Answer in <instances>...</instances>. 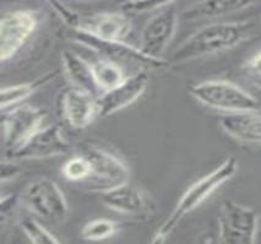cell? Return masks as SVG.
<instances>
[{
	"instance_id": "obj_1",
	"label": "cell",
	"mask_w": 261,
	"mask_h": 244,
	"mask_svg": "<svg viewBox=\"0 0 261 244\" xmlns=\"http://www.w3.org/2000/svg\"><path fill=\"white\" fill-rule=\"evenodd\" d=\"M254 30V23L215 22L206 25L178 45L169 57V63L181 64L232 50L244 42Z\"/></svg>"
},
{
	"instance_id": "obj_2",
	"label": "cell",
	"mask_w": 261,
	"mask_h": 244,
	"mask_svg": "<svg viewBox=\"0 0 261 244\" xmlns=\"http://www.w3.org/2000/svg\"><path fill=\"white\" fill-rule=\"evenodd\" d=\"M238 169V160L236 157H228L216 169L200 178L199 181L190 185L181 195L180 199L174 206L173 211L169 213L168 218L161 225V227L154 233L152 243H165L167 237L174 231L188 213L201 205L210 195L217 190L221 185L233 178Z\"/></svg>"
},
{
	"instance_id": "obj_3",
	"label": "cell",
	"mask_w": 261,
	"mask_h": 244,
	"mask_svg": "<svg viewBox=\"0 0 261 244\" xmlns=\"http://www.w3.org/2000/svg\"><path fill=\"white\" fill-rule=\"evenodd\" d=\"M198 102L224 113L260 111V102L244 88L226 80H206L189 87Z\"/></svg>"
},
{
	"instance_id": "obj_4",
	"label": "cell",
	"mask_w": 261,
	"mask_h": 244,
	"mask_svg": "<svg viewBox=\"0 0 261 244\" xmlns=\"http://www.w3.org/2000/svg\"><path fill=\"white\" fill-rule=\"evenodd\" d=\"M21 201L36 216L49 222H63L69 211L65 195L59 185L47 177L35 179L26 185Z\"/></svg>"
},
{
	"instance_id": "obj_5",
	"label": "cell",
	"mask_w": 261,
	"mask_h": 244,
	"mask_svg": "<svg viewBox=\"0 0 261 244\" xmlns=\"http://www.w3.org/2000/svg\"><path fill=\"white\" fill-rule=\"evenodd\" d=\"M80 152L89 158L92 168L89 181L83 184L86 190L99 194L129 182V167L115 155L90 144L81 146Z\"/></svg>"
},
{
	"instance_id": "obj_6",
	"label": "cell",
	"mask_w": 261,
	"mask_h": 244,
	"mask_svg": "<svg viewBox=\"0 0 261 244\" xmlns=\"http://www.w3.org/2000/svg\"><path fill=\"white\" fill-rule=\"evenodd\" d=\"M47 113L29 105L2 111V146L8 156L42 128Z\"/></svg>"
},
{
	"instance_id": "obj_7",
	"label": "cell",
	"mask_w": 261,
	"mask_h": 244,
	"mask_svg": "<svg viewBox=\"0 0 261 244\" xmlns=\"http://www.w3.org/2000/svg\"><path fill=\"white\" fill-rule=\"evenodd\" d=\"M259 215L255 210L233 200H224L218 216V238L224 244L255 242Z\"/></svg>"
},
{
	"instance_id": "obj_8",
	"label": "cell",
	"mask_w": 261,
	"mask_h": 244,
	"mask_svg": "<svg viewBox=\"0 0 261 244\" xmlns=\"http://www.w3.org/2000/svg\"><path fill=\"white\" fill-rule=\"evenodd\" d=\"M39 23L38 11L20 9L5 14L0 21V59L8 62L17 54L36 31Z\"/></svg>"
},
{
	"instance_id": "obj_9",
	"label": "cell",
	"mask_w": 261,
	"mask_h": 244,
	"mask_svg": "<svg viewBox=\"0 0 261 244\" xmlns=\"http://www.w3.org/2000/svg\"><path fill=\"white\" fill-rule=\"evenodd\" d=\"M68 36L79 44L89 48V50L102 54L109 59H129L134 62L142 63L145 65L153 66V68H163L168 65V62L165 59H157L144 53L140 48L126 43L125 41H112V39H102L90 33L81 31L76 27H69Z\"/></svg>"
},
{
	"instance_id": "obj_10",
	"label": "cell",
	"mask_w": 261,
	"mask_h": 244,
	"mask_svg": "<svg viewBox=\"0 0 261 244\" xmlns=\"http://www.w3.org/2000/svg\"><path fill=\"white\" fill-rule=\"evenodd\" d=\"M99 201L112 211L141 221L151 218L156 211L154 201L129 182L99 193Z\"/></svg>"
},
{
	"instance_id": "obj_11",
	"label": "cell",
	"mask_w": 261,
	"mask_h": 244,
	"mask_svg": "<svg viewBox=\"0 0 261 244\" xmlns=\"http://www.w3.org/2000/svg\"><path fill=\"white\" fill-rule=\"evenodd\" d=\"M70 144L64 136L62 127L51 124L41 128L8 157L14 160H45L66 155Z\"/></svg>"
},
{
	"instance_id": "obj_12",
	"label": "cell",
	"mask_w": 261,
	"mask_h": 244,
	"mask_svg": "<svg viewBox=\"0 0 261 244\" xmlns=\"http://www.w3.org/2000/svg\"><path fill=\"white\" fill-rule=\"evenodd\" d=\"M178 25V13L174 8L166 7L153 15L141 32L140 50L147 56L162 59L163 52L171 43Z\"/></svg>"
},
{
	"instance_id": "obj_13",
	"label": "cell",
	"mask_w": 261,
	"mask_h": 244,
	"mask_svg": "<svg viewBox=\"0 0 261 244\" xmlns=\"http://www.w3.org/2000/svg\"><path fill=\"white\" fill-rule=\"evenodd\" d=\"M63 117L74 129H85L99 117L98 96L72 86L60 96Z\"/></svg>"
},
{
	"instance_id": "obj_14",
	"label": "cell",
	"mask_w": 261,
	"mask_h": 244,
	"mask_svg": "<svg viewBox=\"0 0 261 244\" xmlns=\"http://www.w3.org/2000/svg\"><path fill=\"white\" fill-rule=\"evenodd\" d=\"M148 82L150 74L147 71H139L127 76L117 87L99 94V117H109L133 105L146 91Z\"/></svg>"
},
{
	"instance_id": "obj_15",
	"label": "cell",
	"mask_w": 261,
	"mask_h": 244,
	"mask_svg": "<svg viewBox=\"0 0 261 244\" xmlns=\"http://www.w3.org/2000/svg\"><path fill=\"white\" fill-rule=\"evenodd\" d=\"M74 27L102 39L125 41L133 26L124 13H97L80 16Z\"/></svg>"
},
{
	"instance_id": "obj_16",
	"label": "cell",
	"mask_w": 261,
	"mask_h": 244,
	"mask_svg": "<svg viewBox=\"0 0 261 244\" xmlns=\"http://www.w3.org/2000/svg\"><path fill=\"white\" fill-rule=\"evenodd\" d=\"M220 126L226 134L245 144H261L260 111L226 113L220 118Z\"/></svg>"
},
{
	"instance_id": "obj_17",
	"label": "cell",
	"mask_w": 261,
	"mask_h": 244,
	"mask_svg": "<svg viewBox=\"0 0 261 244\" xmlns=\"http://www.w3.org/2000/svg\"><path fill=\"white\" fill-rule=\"evenodd\" d=\"M255 0H200L184 11L181 16L188 21L217 19L244 10Z\"/></svg>"
},
{
	"instance_id": "obj_18",
	"label": "cell",
	"mask_w": 261,
	"mask_h": 244,
	"mask_svg": "<svg viewBox=\"0 0 261 244\" xmlns=\"http://www.w3.org/2000/svg\"><path fill=\"white\" fill-rule=\"evenodd\" d=\"M62 64L66 78L75 87L99 96L91 63L79 56L76 52L65 50L62 52Z\"/></svg>"
},
{
	"instance_id": "obj_19",
	"label": "cell",
	"mask_w": 261,
	"mask_h": 244,
	"mask_svg": "<svg viewBox=\"0 0 261 244\" xmlns=\"http://www.w3.org/2000/svg\"><path fill=\"white\" fill-rule=\"evenodd\" d=\"M57 74V71H50L30 82L3 87L2 92H0V107H2V111L10 109L15 106H19L21 102H23L30 96H32L36 91H38L39 88H42L47 84H49L51 80H54Z\"/></svg>"
},
{
	"instance_id": "obj_20",
	"label": "cell",
	"mask_w": 261,
	"mask_h": 244,
	"mask_svg": "<svg viewBox=\"0 0 261 244\" xmlns=\"http://www.w3.org/2000/svg\"><path fill=\"white\" fill-rule=\"evenodd\" d=\"M91 65H92L95 82L101 93L117 87L126 79L123 68L109 58H101L91 63Z\"/></svg>"
},
{
	"instance_id": "obj_21",
	"label": "cell",
	"mask_w": 261,
	"mask_h": 244,
	"mask_svg": "<svg viewBox=\"0 0 261 244\" xmlns=\"http://www.w3.org/2000/svg\"><path fill=\"white\" fill-rule=\"evenodd\" d=\"M91 172H92V168H91L89 158L81 152L77 156L69 158L62 166V175L64 178L72 183H80L81 185L89 181Z\"/></svg>"
},
{
	"instance_id": "obj_22",
	"label": "cell",
	"mask_w": 261,
	"mask_h": 244,
	"mask_svg": "<svg viewBox=\"0 0 261 244\" xmlns=\"http://www.w3.org/2000/svg\"><path fill=\"white\" fill-rule=\"evenodd\" d=\"M119 231V224L108 218H96L87 222L81 230V234L85 239L97 242L113 237Z\"/></svg>"
},
{
	"instance_id": "obj_23",
	"label": "cell",
	"mask_w": 261,
	"mask_h": 244,
	"mask_svg": "<svg viewBox=\"0 0 261 244\" xmlns=\"http://www.w3.org/2000/svg\"><path fill=\"white\" fill-rule=\"evenodd\" d=\"M21 230L26 234V237L35 244H57L59 243V239L54 237L51 233L42 226L35 217L27 216L20 221Z\"/></svg>"
},
{
	"instance_id": "obj_24",
	"label": "cell",
	"mask_w": 261,
	"mask_h": 244,
	"mask_svg": "<svg viewBox=\"0 0 261 244\" xmlns=\"http://www.w3.org/2000/svg\"><path fill=\"white\" fill-rule=\"evenodd\" d=\"M174 0H142L139 3H124L123 9L126 13L141 14L148 13V11L159 10L161 8L168 7Z\"/></svg>"
},
{
	"instance_id": "obj_25",
	"label": "cell",
	"mask_w": 261,
	"mask_h": 244,
	"mask_svg": "<svg viewBox=\"0 0 261 244\" xmlns=\"http://www.w3.org/2000/svg\"><path fill=\"white\" fill-rule=\"evenodd\" d=\"M21 201V198L16 194L3 195L0 201V222H2V230L7 227L10 222V218L16 211V207Z\"/></svg>"
},
{
	"instance_id": "obj_26",
	"label": "cell",
	"mask_w": 261,
	"mask_h": 244,
	"mask_svg": "<svg viewBox=\"0 0 261 244\" xmlns=\"http://www.w3.org/2000/svg\"><path fill=\"white\" fill-rule=\"evenodd\" d=\"M43 2H45L49 5L51 10L63 20V22L65 23L66 26L74 27L76 25L79 17L80 16H79L76 13H74L70 8H68L65 4H63L60 0H43Z\"/></svg>"
},
{
	"instance_id": "obj_27",
	"label": "cell",
	"mask_w": 261,
	"mask_h": 244,
	"mask_svg": "<svg viewBox=\"0 0 261 244\" xmlns=\"http://www.w3.org/2000/svg\"><path fill=\"white\" fill-rule=\"evenodd\" d=\"M243 71L255 86L261 88V51L245 62L243 65Z\"/></svg>"
},
{
	"instance_id": "obj_28",
	"label": "cell",
	"mask_w": 261,
	"mask_h": 244,
	"mask_svg": "<svg viewBox=\"0 0 261 244\" xmlns=\"http://www.w3.org/2000/svg\"><path fill=\"white\" fill-rule=\"evenodd\" d=\"M22 172L21 167L15 161L11 160H3L2 168H0V178L2 182H10L13 179L17 178Z\"/></svg>"
},
{
	"instance_id": "obj_29",
	"label": "cell",
	"mask_w": 261,
	"mask_h": 244,
	"mask_svg": "<svg viewBox=\"0 0 261 244\" xmlns=\"http://www.w3.org/2000/svg\"><path fill=\"white\" fill-rule=\"evenodd\" d=\"M139 2H142V0H127V3H139Z\"/></svg>"
}]
</instances>
